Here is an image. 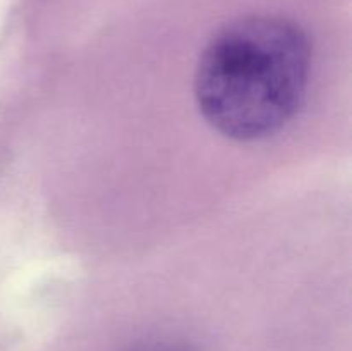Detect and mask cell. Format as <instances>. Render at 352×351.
<instances>
[{
    "instance_id": "1",
    "label": "cell",
    "mask_w": 352,
    "mask_h": 351,
    "mask_svg": "<svg viewBox=\"0 0 352 351\" xmlns=\"http://www.w3.org/2000/svg\"><path fill=\"white\" fill-rule=\"evenodd\" d=\"M311 69L305 31L284 17H244L212 38L196 71V102L223 136L253 141L298 114Z\"/></svg>"
}]
</instances>
